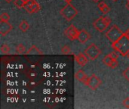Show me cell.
<instances>
[{"mask_svg":"<svg viewBox=\"0 0 129 109\" xmlns=\"http://www.w3.org/2000/svg\"><path fill=\"white\" fill-rule=\"evenodd\" d=\"M125 6H126V8L128 9L129 11V0H127V2H126V4H125Z\"/></svg>","mask_w":129,"mask_h":109,"instance_id":"cell-25","label":"cell"},{"mask_svg":"<svg viewBox=\"0 0 129 109\" xmlns=\"http://www.w3.org/2000/svg\"><path fill=\"white\" fill-rule=\"evenodd\" d=\"M110 23H111V19L110 17L101 16L94 21L93 25L98 32L102 33L105 31V30L110 24Z\"/></svg>","mask_w":129,"mask_h":109,"instance_id":"cell-3","label":"cell"},{"mask_svg":"<svg viewBox=\"0 0 129 109\" xmlns=\"http://www.w3.org/2000/svg\"><path fill=\"white\" fill-rule=\"evenodd\" d=\"M13 29L12 25L8 21L0 20V34L2 36H6Z\"/></svg>","mask_w":129,"mask_h":109,"instance_id":"cell-9","label":"cell"},{"mask_svg":"<svg viewBox=\"0 0 129 109\" xmlns=\"http://www.w3.org/2000/svg\"><path fill=\"white\" fill-rule=\"evenodd\" d=\"M124 33L119 28V27L117 25H113L107 33H106V36L107 38L109 39L110 42H111L112 43L115 42L116 41H117L121 36Z\"/></svg>","mask_w":129,"mask_h":109,"instance_id":"cell-4","label":"cell"},{"mask_svg":"<svg viewBox=\"0 0 129 109\" xmlns=\"http://www.w3.org/2000/svg\"><path fill=\"white\" fill-rule=\"evenodd\" d=\"M112 47L121 55L126 56L129 52V37L126 33H124L117 41L112 43Z\"/></svg>","mask_w":129,"mask_h":109,"instance_id":"cell-1","label":"cell"},{"mask_svg":"<svg viewBox=\"0 0 129 109\" xmlns=\"http://www.w3.org/2000/svg\"><path fill=\"white\" fill-rule=\"evenodd\" d=\"M26 1L25 0H14V5L18 8H23L26 5Z\"/></svg>","mask_w":129,"mask_h":109,"instance_id":"cell-19","label":"cell"},{"mask_svg":"<svg viewBox=\"0 0 129 109\" xmlns=\"http://www.w3.org/2000/svg\"><path fill=\"white\" fill-rule=\"evenodd\" d=\"M102 84L101 80L95 74H92L90 77H88V82L86 83V86L90 88L91 90H96L98 88L100 87V86Z\"/></svg>","mask_w":129,"mask_h":109,"instance_id":"cell-6","label":"cell"},{"mask_svg":"<svg viewBox=\"0 0 129 109\" xmlns=\"http://www.w3.org/2000/svg\"><path fill=\"white\" fill-rule=\"evenodd\" d=\"M23 8L29 14L38 12L40 10V5L35 0H29L28 2H26Z\"/></svg>","mask_w":129,"mask_h":109,"instance_id":"cell-8","label":"cell"},{"mask_svg":"<svg viewBox=\"0 0 129 109\" xmlns=\"http://www.w3.org/2000/svg\"><path fill=\"white\" fill-rule=\"evenodd\" d=\"M98 8L100 9V11H101L104 14H108V13L110 12V7H109L105 2H99L98 5Z\"/></svg>","mask_w":129,"mask_h":109,"instance_id":"cell-13","label":"cell"},{"mask_svg":"<svg viewBox=\"0 0 129 109\" xmlns=\"http://www.w3.org/2000/svg\"><path fill=\"white\" fill-rule=\"evenodd\" d=\"M66 2H67V3H70V2L72 1V0H64Z\"/></svg>","mask_w":129,"mask_h":109,"instance_id":"cell-27","label":"cell"},{"mask_svg":"<svg viewBox=\"0 0 129 109\" xmlns=\"http://www.w3.org/2000/svg\"><path fill=\"white\" fill-rule=\"evenodd\" d=\"M60 13L66 20L71 21L77 15L78 10L70 3H67V5L60 10Z\"/></svg>","mask_w":129,"mask_h":109,"instance_id":"cell-2","label":"cell"},{"mask_svg":"<svg viewBox=\"0 0 129 109\" xmlns=\"http://www.w3.org/2000/svg\"><path fill=\"white\" fill-rule=\"evenodd\" d=\"M91 38V35L88 33V32L85 30H79V33L78 36L77 40L81 43V44H85L88 41V39Z\"/></svg>","mask_w":129,"mask_h":109,"instance_id":"cell-10","label":"cell"},{"mask_svg":"<svg viewBox=\"0 0 129 109\" xmlns=\"http://www.w3.org/2000/svg\"><path fill=\"white\" fill-rule=\"evenodd\" d=\"M123 76L129 82V66L123 71Z\"/></svg>","mask_w":129,"mask_h":109,"instance_id":"cell-22","label":"cell"},{"mask_svg":"<svg viewBox=\"0 0 129 109\" xmlns=\"http://www.w3.org/2000/svg\"><path fill=\"white\" fill-rule=\"evenodd\" d=\"M85 55V54H83V53H79L78 55H76L75 56V60H76V63L79 65L82 66V67L85 66L88 62V58Z\"/></svg>","mask_w":129,"mask_h":109,"instance_id":"cell-11","label":"cell"},{"mask_svg":"<svg viewBox=\"0 0 129 109\" xmlns=\"http://www.w3.org/2000/svg\"><path fill=\"white\" fill-rule=\"evenodd\" d=\"M125 33H126V35H127V36L129 37V29L127 30V31H126V32H125Z\"/></svg>","mask_w":129,"mask_h":109,"instance_id":"cell-26","label":"cell"},{"mask_svg":"<svg viewBox=\"0 0 129 109\" xmlns=\"http://www.w3.org/2000/svg\"><path fill=\"white\" fill-rule=\"evenodd\" d=\"M93 2H99L100 0H92Z\"/></svg>","mask_w":129,"mask_h":109,"instance_id":"cell-29","label":"cell"},{"mask_svg":"<svg viewBox=\"0 0 129 109\" xmlns=\"http://www.w3.org/2000/svg\"><path fill=\"white\" fill-rule=\"evenodd\" d=\"M29 28V23L26 20H23L20 25H19V29L22 31V32H26Z\"/></svg>","mask_w":129,"mask_h":109,"instance_id":"cell-16","label":"cell"},{"mask_svg":"<svg viewBox=\"0 0 129 109\" xmlns=\"http://www.w3.org/2000/svg\"><path fill=\"white\" fill-rule=\"evenodd\" d=\"M85 54L88 58V59L94 61L101 55V51L94 43H92L86 48L85 50Z\"/></svg>","mask_w":129,"mask_h":109,"instance_id":"cell-5","label":"cell"},{"mask_svg":"<svg viewBox=\"0 0 129 109\" xmlns=\"http://www.w3.org/2000/svg\"><path fill=\"white\" fill-rule=\"evenodd\" d=\"M10 20V16L8 13L6 12H3L0 15V20H2V21H9Z\"/></svg>","mask_w":129,"mask_h":109,"instance_id":"cell-21","label":"cell"},{"mask_svg":"<svg viewBox=\"0 0 129 109\" xmlns=\"http://www.w3.org/2000/svg\"><path fill=\"white\" fill-rule=\"evenodd\" d=\"M26 55H42L43 52L40 51L36 46H33L31 48L29 49V50L26 52Z\"/></svg>","mask_w":129,"mask_h":109,"instance_id":"cell-14","label":"cell"},{"mask_svg":"<svg viewBox=\"0 0 129 109\" xmlns=\"http://www.w3.org/2000/svg\"><path fill=\"white\" fill-rule=\"evenodd\" d=\"M75 78L78 81H79L85 85L88 80V77L85 74V72L82 70H79L78 71H76V73L75 74Z\"/></svg>","mask_w":129,"mask_h":109,"instance_id":"cell-12","label":"cell"},{"mask_svg":"<svg viewBox=\"0 0 129 109\" xmlns=\"http://www.w3.org/2000/svg\"><path fill=\"white\" fill-rule=\"evenodd\" d=\"M122 105H124L125 108H129V97H127L126 99H125L122 102Z\"/></svg>","mask_w":129,"mask_h":109,"instance_id":"cell-23","label":"cell"},{"mask_svg":"<svg viewBox=\"0 0 129 109\" xmlns=\"http://www.w3.org/2000/svg\"><path fill=\"white\" fill-rule=\"evenodd\" d=\"M115 60H117V59H113V58L108 54V55H107L104 58V59H103V63H104V64H106L107 67L110 68V67L111 66L112 63H113Z\"/></svg>","mask_w":129,"mask_h":109,"instance_id":"cell-15","label":"cell"},{"mask_svg":"<svg viewBox=\"0 0 129 109\" xmlns=\"http://www.w3.org/2000/svg\"><path fill=\"white\" fill-rule=\"evenodd\" d=\"M79 33V30L74 25H70L69 27H67L65 30L64 32L65 36L72 41H74L78 39Z\"/></svg>","mask_w":129,"mask_h":109,"instance_id":"cell-7","label":"cell"},{"mask_svg":"<svg viewBox=\"0 0 129 109\" xmlns=\"http://www.w3.org/2000/svg\"><path fill=\"white\" fill-rule=\"evenodd\" d=\"M126 56H127V58H128L129 59V52L128 53V54H127V55H126Z\"/></svg>","mask_w":129,"mask_h":109,"instance_id":"cell-30","label":"cell"},{"mask_svg":"<svg viewBox=\"0 0 129 109\" xmlns=\"http://www.w3.org/2000/svg\"><path fill=\"white\" fill-rule=\"evenodd\" d=\"M113 2H116L117 0H113Z\"/></svg>","mask_w":129,"mask_h":109,"instance_id":"cell-31","label":"cell"},{"mask_svg":"<svg viewBox=\"0 0 129 109\" xmlns=\"http://www.w3.org/2000/svg\"><path fill=\"white\" fill-rule=\"evenodd\" d=\"M5 1L6 2H8V3H10V2H11V1H13V0H5Z\"/></svg>","mask_w":129,"mask_h":109,"instance_id":"cell-28","label":"cell"},{"mask_svg":"<svg viewBox=\"0 0 129 109\" xmlns=\"http://www.w3.org/2000/svg\"><path fill=\"white\" fill-rule=\"evenodd\" d=\"M0 50H1V52L2 54H5V55H8L9 54L10 52V47L8 46V45H7L6 43H4L0 47Z\"/></svg>","mask_w":129,"mask_h":109,"instance_id":"cell-18","label":"cell"},{"mask_svg":"<svg viewBox=\"0 0 129 109\" xmlns=\"http://www.w3.org/2000/svg\"><path fill=\"white\" fill-rule=\"evenodd\" d=\"M26 47L23 44H19L16 46V53L17 54H26Z\"/></svg>","mask_w":129,"mask_h":109,"instance_id":"cell-17","label":"cell"},{"mask_svg":"<svg viewBox=\"0 0 129 109\" xmlns=\"http://www.w3.org/2000/svg\"><path fill=\"white\" fill-rule=\"evenodd\" d=\"M109 55H110L113 59H117V58H119V55H118V53H117L116 51H113V52H110Z\"/></svg>","mask_w":129,"mask_h":109,"instance_id":"cell-24","label":"cell"},{"mask_svg":"<svg viewBox=\"0 0 129 109\" xmlns=\"http://www.w3.org/2000/svg\"><path fill=\"white\" fill-rule=\"evenodd\" d=\"M61 52H62V53L64 54V55H69V54L71 53V49H70V48L69 46L65 45V46H63L61 48Z\"/></svg>","mask_w":129,"mask_h":109,"instance_id":"cell-20","label":"cell"}]
</instances>
